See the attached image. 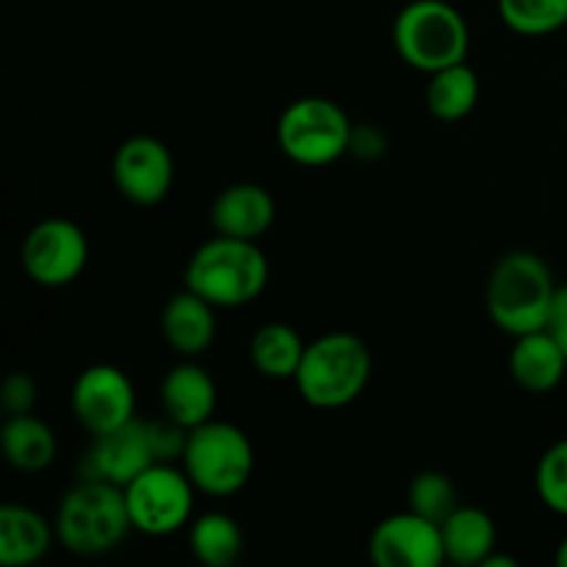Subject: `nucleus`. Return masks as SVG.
Segmentation results:
<instances>
[{"label": "nucleus", "instance_id": "1", "mask_svg": "<svg viewBox=\"0 0 567 567\" xmlns=\"http://www.w3.org/2000/svg\"><path fill=\"white\" fill-rule=\"evenodd\" d=\"M188 432L175 421L133 419L120 430L92 437V446L78 463V480H103L125 487L155 463H177Z\"/></svg>", "mask_w": 567, "mask_h": 567}, {"label": "nucleus", "instance_id": "2", "mask_svg": "<svg viewBox=\"0 0 567 567\" xmlns=\"http://www.w3.org/2000/svg\"><path fill=\"white\" fill-rule=\"evenodd\" d=\"M554 282L546 260L529 249H513L493 264L485 286V308L493 324L507 336L546 330L551 313Z\"/></svg>", "mask_w": 567, "mask_h": 567}, {"label": "nucleus", "instance_id": "3", "mask_svg": "<svg viewBox=\"0 0 567 567\" xmlns=\"http://www.w3.org/2000/svg\"><path fill=\"white\" fill-rule=\"evenodd\" d=\"M186 288L219 310L255 302L269 286V258L258 241L219 236L199 244L186 264Z\"/></svg>", "mask_w": 567, "mask_h": 567}, {"label": "nucleus", "instance_id": "4", "mask_svg": "<svg viewBox=\"0 0 567 567\" xmlns=\"http://www.w3.org/2000/svg\"><path fill=\"white\" fill-rule=\"evenodd\" d=\"M55 540L75 557H103L133 529L125 487L103 480H78L55 509Z\"/></svg>", "mask_w": 567, "mask_h": 567}, {"label": "nucleus", "instance_id": "5", "mask_svg": "<svg viewBox=\"0 0 567 567\" xmlns=\"http://www.w3.org/2000/svg\"><path fill=\"white\" fill-rule=\"evenodd\" d=\"M371 380V352L354 332H327L305 349L293 385L305 404L338 410L352 404Z\"/></svg>", "mask_w": 567, "mask_h": 567}, {"label": "nucleus", "instance_id": "6", "mask_svg": "<svg viewBox=\"0 0 567 567\" xmlns=\"http://www.w3.org/2000/svg\"><path fill=\"white\" fill-rule=\"evenodd\" d=\"M393 48L404 64L432 75L468 59V22L446 0H410L393 20Z\"/></svg>", "mask_w": 567, "mask_h": 567}, {"label": "nucleus", "instance_id": "7", "mask_svg": "<svg viewBox=\"0 0 567 567\" xmlns=\"http://www.w3.org/2000/svg\"><path fill=\"white\" fill-rule=\"evenodd\" d=\"M181 465L205 496H236L252 476L255 449L236 424L210 419L188 430Z\"/></svg>", "mask_w": 567, "mask_h": 567}, {"label": "nucleus", "instance_id": "8", "mask_svg": "<svg viewBox=\"0 0 567 567\" xmlns=\"http://www.w3.org/2000/svg\"><path fill=\"white\" fill-rule=\"evenodd\" d=\"M352 120L330 97H299L277 120V144L299 166H330L349 153Z\"/></svg>", "mask_w": 567, "mask_h": 567}, {"label": "nucleus", "instance_id": "9", "mask_svg": "<svg viewBox=\"0 0 567 567\" xmlns=\"http://www.w3.org/2000/svg\"><path fill=\"white\" fill-rule=\"evenodd\" d=\"M197 487L183 465L155 463L125 485L133 529L147 537H169L194 520Z\"/></svg>", "mask_w": 567, "mask_h": 567}, {"label": "nucleus", "instance_id": "10", "mask_svg": "<svg viewBox=\"0 0 567 567\" xmlns=\"http://www.w3.org/2000/svg\"><path fill=\"white\" fill-rule=\"evenodd\" d=\"M20 260L25 275L42 288H64L83 275L89 264V238L75 221L50 216L22 238Z\"/></svg>", "mask_w": 567, "mask_h": 567}, {"label": "nucleus", "instance_id": "11", "mask_svg": "<svg viewBox=\"0 0 567 567\" xmlns=\"http://www.w3.org/2000/svg\"><path fill=\"white\" fill-rule=\"evenodd\" d=\"M75 421L92 437L120 430L136 419V385L122 369L94 363L78 374L70 393Z\"/></svg>", "mask_w": 567, "mask_h": 567}, {"label": "nucleus", "instance_id": "12", "mask_svg": "<svg viewBox=\"0 0 567 567\" xmlns=\"http://www.w3.org/2000/svg\"><path fill=\"white\" fill-rule=\"evenodd\" d=\"M369 559L380 567H437L446 563L441 524L413 509L388 515L371 532Z\"/></svg>", "mask_w": 567, "mask_h": 567}, {"label": "nucleus", "instance_id": "13", "mask_svg": "<svg viewBox=\"0 0 567 567\" xmlns=\"http://www.w3.org/2000/svg\"><path fill=\"white\" fill-rule=\"evenodd\" d=\"M111 175L122 197L133 205L164 203L175 183V158L155 136H131L116 147Z\"/></svg>", "mask_w": 567, "mask_h": 567}, {"label": "nucleus", "instance_id": "14", "mask_svg": "<svg viewBox=\"0 0 567 567\" xmlns=\"http://www.w3.org/2000/svg\"><path fill=\"white\" fill-rule=\"evenodd\" d=\"M277 216L275 197L258 183H233L210 205V225L219 236L260 241Z\"/></svg>", "mask_w": 567, "mask_h": 567}, {"label": "nucleus", "instance_id": "15", "mask_svg": "<svg viewBox=\"0 0 567 567\" xmlns=\"http://www.w3.org/2000/svg\"><path fill=\"white\" fill-rule=\"evenodd\" d=\"M216 310L219 308L186 286L172 293L161 310V336L166 347L186 360L208 352L216 341Z\"/></svg>", "mask_w": 567, "mask_h": 567}, {"label": "nucleus", "instance_id": "16", "mask_svg": "<svg viewBox=\"0 0 567 567\" xmlns=\"http://www.w3.org/2000/svg\"><path fill=\"white\" fill-rule=\"evenodd\" d=\"M216 404H219V391L208 371L194 360L177 363L175 369L166 371L161 382V408L169 421H175L183 430L205 424L214 419Z\"/></svg>", "mask_w": 567, "mask_h": 567}, {"label": "nucleus", "instance_id": "17", "mask_svg": "<svg viewBox=\"0 0 567 567\" xmlns=\"http://www.w3.org/2000/svg\"><path fill=\"white\" fill-rule=\"evenodd\" d=\"M509 374L515 385L535 396L557 391L567 374L565 349L548 330L518 336L509 349Z\"/></svg>", "mask_w": 567, "mask_h": 567}, {"label": "nucleus", "instance_id": "18", "mask_svg": "<svg viewBox=\"0 0 567 567\" xmlns=\"http://www.w3.org/2000/svg\"><path fill=\"white\" fill-rule=\"evenodd\" d=\"M55 540V526L25 504L0 507V565H37Z\"/></svg>", "mask_w": 567, "mask_h": 567}, {"label": "nucleus", "instance_id": "19", "mask_svg": "<svg viewBox=\"0 0 567 567\" xmlns=\"http://www.w3.org/2000/svg\"><path fill=\"white\" fill-rule=\"evenodd\" d=\"M446 563L454 565H480L496 551V524L491 513L474 504H460L452 515L441 524Z\"/></svg>", "mask_w": 567, "mask_h": 567}, {"label": "nucleus", "instance_id": "20", "mask_svg": "<svg viewBox=\"0 0 567 567\" xmlns=\"http://www.w3.org/2000/svg\"><path fill=\"white\" fill-rule=\"evenodd\" d=\"M0 452L11 468L22 471V474H39L53 465L55 454H59V441H55L50 424H44L33 413L6 415V424L0 430Z\"/></svg>", "mask_w": 567, "mask_h": 567}, {"label": "nucleus", "instance_id": "21", "mask_svg": "<svg viewBox=\"0 0 567 567\" xmlns=\"http://www.w3.org/2000/svg\"><path fill=\"white\" fill-rule=\"evenodd\" d=\"M305 349L308 343L291 324L269 321L255 330L252 341H249V360H252L255 371L269 380H293L302 365Z\"/></svg>", "mask_w": 567, "mask_h": 567}, {"label": "nucleus", "instance_id": "22", "mask_svg": "<svg viewBox=\"0 0 567 567\" xmlns=\"http://www.w3.org/2000/svg\"><path fill=\"white\" fill-rule=\"evenodd\" d=\"M480 103V75L465 61L432 72L426 83V109L441 122H460Z\"/></svg>", "mask_w": 567, "mask_h": 567}, {"label": "nucleus", "instance_id": "23", "mask_svg": "<svg viewBox=\"0 0 567 567\" xmlns=\"http://www.w3.org/2000/svg\"><path fill=\"white\" fill-rule=\"evenodd\" d=\"M188 548L205 567H230L244 554V532L227 513H203L188 524Z\"/></svg>", "mask_w": 567, "mask_h": 567}, {"label": "nucleus", "instance_id": "24", "mask_svg": "<svg viewBox=\"0 0 567 567\" xmlns=\"http://www.w3.org/2000/svg\"><path fill=\"white\" fill-rule=\"evenodd\" d=\"M498 17L520 37H548L567 25V0H498Z\"/></svg>", "mask_w": 567, "mask_h": 567}, {"label": "nucleus", "instance_id": "25", "mask_svg": "<svg viewBox=\"0 0 567 567\" xmlns=\"http://www.w3.org/2000/svg\"><path fill=\"white\" fill-rule=\"evenodd\" d=\"M460 507V493L452 476L443 471H421L410 480L408 509L424 515V518L443 524L454 509Z\"/></svg>", "mask_w": 567, "mask_h": 567}, {"label": "nucleus", "instance_id": "26", "mask_svg": "<svg viewBox=\"0 0 567 567\" xmlns=\"http://www.w3.org/2000/svg\"><path fill=\"white\" fill-rule=\"evenodd\" d=\"M535 491L543 507L567 518V437L543 452L535 471Z\"/></svg>", "mask_w": 567, "mask_h": 567}, {"label": "nucleus", "instance_id": "27", "mask_svg": "<svg viewBox=\"0 0 567 567\" xmlns=\"http://www.w3.org/2000/svg\"><path fill=\"white\" fill-rule=\"evenodd\" d=\"M37 396V382H33V377L25 374V371H11V374L0 382V408H3L6 415L33 413Z\"/></svg>", "mask_w": 567, "mask_h": 567}, {"label": "nucleus", "instance_id": "28", "mask_svg": "<svg viewBox=\"0 0 567 567\" xmlns=\"http://www.w3.org/2000/svg\"><path fill=\"white\" fill-rule=\"evenodd\" d=\"M349 153L360 161H377L388 153V136L380 125L371 122H360L352 127V142H349Z\"/></svg>", "mask_w": 567, "mask_h": 567}, {"label": "nucleus", "instance_id": "29", "mask_svg": "<svg viewBox=\"0 0 567 567\" xmlns=\"http://www.w3.org/2000/svg\"><path fill=\"white\" fill-rule=\"evenodd\" d=\"M548 332L559 341V347L565 349L567 354V286H557V293H554L551 313H548Z\"/></svg>", "mask_w": 567, "mask_h": 567}, {"label": "nucleus", "instance_id": "30", "mask_svg": "<svg viewBox=\"0 0 567 567\" xmlns=\"http://www.w3.org/2000/svg\"><path fill=\"white\" fill-rule=\"evenodd\" d=\"M515 565H518V559L509 557V554H498V551H493L491 557L482 563V567H515Z\"/></svg>", "mask_w": 567, "mask_h": 567}, {"label": "nucleus", "instance_id": "31", "mask_svg": "<svg viewBox=\"0 0 567 567\" xmlns=\"http://www.w3.org/2000/svg\"><path fill=\"white\" fill-rule=\"evenodd\" d=\"M554 563L559 567H567V537H563V543L557 546V554H554Z\"/></svg>", "mask_w": 567, "mask_h": 567}]
</instances>
